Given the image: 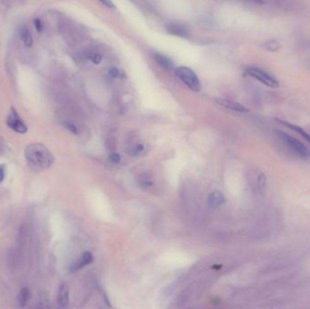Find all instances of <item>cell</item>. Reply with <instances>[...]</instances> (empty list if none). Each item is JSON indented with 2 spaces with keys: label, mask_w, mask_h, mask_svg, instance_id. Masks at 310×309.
Returning a JSON list of instances; mask_svg holds the SVG:
<instances>
[{
  "label": "cell",
  "mask_w": 310,
  "mask_h": 309,
  "mask_svg": "<svg viewBox=\"0 0 310 309\" xmlns=\"http://www.w3.org/2000/svg\"><path fill=\"white\" fill-rule=\"evenodd\" d=\"M154 60L160 68L166 69V70H172L174 66V62L170 60V58H167L166 56L162 54H155Z\"/></svg>",
  "instance_id": "cell-12"
},
{
  "label": "cell",
  "mask_w": 310,
  "mask_h": 309,
  "mask_svg": "<svg viewBox=\"0 0 310 309\" xmlns=\"http://www.w3.org/2000/svg\"><path fill=\"white\" fill-rule=\"evenodd\" d=\"M144 150V146L142 144H136L132 148V154L134 156H139L142 154V152Z\"/></svg>",
  "instance_id": "cell-16"
},
{
  "label": "cell",
  "mask_w": 310,
  "mask_h": 309,
  "mask_svg": "<svg viewBox=\"0 0 310 309\" xmlns=\"http://www.w3.org/2000/svg\"><path fill=\"white\" fill-rule=\"evenodd\" d=\"M276 136L284 144L286 145V148L290 150L293 154H295L296 156L300 157L302 159H310V150L305 144L301 142L300 140L288 136L282 130H276Z\"/></svg>",
  "instance_id": "cell-2"
},
{
  "label": "cell",
  "mask_w": 310,
  "mask_h": 309,
  "mask_svg": "<svg viewBox=\"0 0 310 309\" xmlns=\"http://www.w3.org/2000/svg\"><path fill=\"white\" fill-rule=\"evenodd\" d=\"M58 303L61 308H68L69 304V286L66 283L59 288Z\"/></svg>",
  "instance_id": "cell-9"
},
{
  "label": "cell",
  "mask_w": 310,
  "mask_h": 309,
  "mask_svg": "<svg viewBox=\"0 0 310 309\" xmlns=\"http://www.w3.org/2000/svg\"><path fill=\"white\" fill-rule=\"evenodd\" d=\"M246 72L248 76L256 79L257 81L262 82L266 86L272 88V89H278L280 87V82L276 78L262 68L250 66V68H247Z\"/></svg>",
  "instance_id": "cell-4"
},
{
  "label": "cell",
  "mask_w": 310,
  "mask_h": 309,
  "mask_svg": "<svg viewBox=\"0 0 310 309\" xmlns=\"http://www.w3.org/2000/svg\"></svg>",
  "instance_id": "cell-26"
},
{
  "label": "cell",
  "mask_w": 310,
  "mask_h": 309,
  "mask_svg": "<svg viewBox=\"0 0 310 309\" xmlns=\"http://www.w3.org/2000/svg\"><path fill=\"white\" fill-rule=\"evenodd\" d=\"M64 126H66V128L70 130L71 132H73L74 134H78V129L76 128V126H74V124H72L71 122L64 121Z\"/></svg>",
  "instance_id": "cell-17"
},
{
  "label": "cell",
  "mask_w": 310,
  "mask_h": 309,
  "mask_svg": "<svg viewBox=\"0 0 310 309\" xmlns=\"http://www.w3.org/2000/svg\"><path fill=\"white\" fill-rule=\"evenodd\" d=\"M34 26H36V30L40 32L41 30H42V23H41V21L38 18H36V20H34Z\"/></svg>",
  "instance_id": "cell-24"
},
{
  "label": "cell",
  "mask_w": 310,
  "mask_h": 309,
  "mask_svg": "<svg viewBox=\"0 0 310 309\" xmlns=\"http://www.w3.org/2000/svg\"><path fill=\"white\" fill-rule=\"evenodd\" d=\"M266 176L263 174H260L258 175V188H264L266 186Z\"/></svg>",
  "instance_id": "cell-18"
},
{
  "label": "cell",
  "mask_w": 310,
  "mask_h": 309,
  "mask_svg": "<svg viewBox=\"0 0 310 309\" xmlns=\"http://www.w3.org/2000/svg\"><path fill=\"white\" fill-rule=\"evenodd\" d=\"M308 46H310V44H308Z\"/></svg>",
  "instance_id": "cell-25"
},
{
  "label": "cell",
  "mask_w": 310,
  "mask_h": 309,
  "mask_svg": "<svg viewBox=\"0 0 310 309\" xmlns=\"http://www.w3.org/2000/svg\"><path fill=\"white\" fill-rule=\"evenodd\" d=\"M30 290L28 288H23L22 290H20L18 295V304L20 308H24L26 306V304H28L30 302Z\"/></svg>",
  "instance_id": "cell-14"
},
{
  "label": "cell",
  "mask_w": 310,
  "mask_h": 309,
  "mask_svg": "<svg viewBox=\"0 0 310 309\" xmlns=\"http://www.w3.org/2000/svg\"><path fill=\"white\" fill-rule=\"evenodd\" d=\"M6 126H8V128L12 130H14L18 134H26V132L28 130V126L24 124V121L22 120V118L20 117L18 112H16L14 107H12L10 109V114L6 117Z\"/></svg>",
  "instance_id": "cell-5"
},
{
  "label": "cell",
  "mask_w": 310,
  "mask_h": 309,
  "mask_svg": "<svg viewBox=\"0 0 310 309\" xmlns=\"http://www.w3.org/2000/svg\"><path fill=\"white\" fill-rule=\"evenodd\" d=\"M262 48L265 49L266 51L268 52H278L281 48V44L278 43V41L272 39V40H268L266 42L262 44Z\"/></svg>",
  "instance_id": "cell-15"
},
{
  "label": "cell",
  "mask_w": 310,
  "mask_h": 309,
  "mask_svg": "<svg viewBox=\"0 0 310 309\" xmlns=\"http://www.w3.org/2000/svg\"><path fill=\"white\" fill-rule=\"evenodd\" d=\"M216 102L220 106L225 107V108H228L232 111L238 112H250L247 107L244 106L243 104L238 102L230 100V99L218 98V99H216Z\"/></svg>",
  "instance_id": "cell-7"
},
{
  "label": "cell",
  "mask_w": 310,
  "mask_h": 309,
  "mask_svg": "<svg viewBox=\"0 0 310 309\" xmlns=\"http://www.w3.org/2000/svg\"><path fill=\"white\" fill-rule=\"evenodd\" d=\"M208 202L210 207L215 208L222 205L223 203L225 202V197L222 192L214 190L208 196Z\"/></svg>",
  "instance_id": "cell-10"
},
{
  "label": "cell",
  "mask_w": 310,
  "mask_h": 309,
  "mask_svg": "<svg viewBox=\"0 0 310 309\" xmlns=\"http://www.w3.org/2000/svg\"><path fill=\"white\" fill-rule=\"evenodd\" d=\"M108 74H109V76L112 78H120V71L116 68H110L109 69V71H108Z\"/></svg>",
  "instance_id": "cell-20"
},
{
  "label": "cell",
  "mask_w": 310,
  "mask_h": 309,
  "mask_svg": "<svg viewBox=\"0 0 310 309\" xmlns=\"http://www.w3.org/2000/svg\"><path fill=\"white\" fill-rule=\"evenodd\" d=\"M20 36L26 48H30L33 44V36L30 29L28 28L26 26L20 28Z\"/></svg>",
  "instance_id": "cell-13"
},
{
  "label": "cell",
  "mask_w": 310,
  "mask_h": 309,
  "mask_svg": "<svg viewBox=\"0 0 310 309\" xmlns=\"http://www.w3.org/2000/svg\"><path fill=\"white\" fill-rule=\"evenodd\" d=\"M167 30L170 34L179 38H188L190 36L189 28L184 24L174 22L168 24Z\"/></svg>",
  "instance_id": "cell-8"
},
{
  "label": "cell",
  "mask_w": 310,
  "mask_h": 309,
  "mask_svg": "<svg viewBox=\"0 0 310 309\" xmlns=\"http://www.w3.org/2000/svg\"><path fill=\"white\" fill-rule=\"evenodd\" d=\"M110 162H111L112 164H119L120 162V160H121V156L118 154H112L110 155Z\"/></svg>",
  "instance_id": "cell-19"
},
{
  "label": "cell",
  "mask_w": 310,
  "mask_h": 309,
  "mask_svg": "<svg viewBox=\"0 0 310 309\" xmlns=\"http://www.w3.org/2000/svg\"><path fill=\"white\" fill-rule=\"evenodd\" d=\"M24 159L34 172H43L49 169L54 162L51 152L41 144H31L24 149Z\"/></svg>",
  "instance_id": "cell-1"
},
{
  "label": "cell",
  "mask_w": 310,
  "mask_h": 309,
  "mask_svg": "<svg viewBox=\"0 0 310 309\" xmlns=\"http://www.w3.org/2000/svg\"><path fill=\"white\" fill-rule=\"evenodd\" d=\"M102 56L99 54H94L92 56V63L94 64H99L102 62Z\"/></svg>",
  "instance_id": "cell-23"
},
{
  "label": "cell",
  "mask_w": 310,
  "mask_h": 309,
  "mask_svg": "<svg viewBox=\"0 0 310 309\" xmlns=\"http://www.w3.org/2000/svg\"><path fill=\"white\" fill-rule=\"evenodd\" d=\"M102 5L106 6L109 8H116V5L114 3L112 2V0H99Z\"/></svg>",
  "instance_id": "cell-22"
},
{
  "label": "cell",
  "mask_w": 310,
  "mask_h": 309,
  "mask_svg": "<svg viewBox=\"0 0 310 309\" xmlns=\"http://www.w3.org/2000/svg\"><path fill=\"white\" fill-rule=\"evenodd\" d=\"M92 260H94V256H92V254L90 252H84V253H82L78 260L74 261V263L70 265L69 271L71 273L76 272V271L81 270L82 268H84V266H88L89 264H91Z\"/></svg>",
  "instance_id": "cell-6"
},
{
  "label": "cell",
  "mask_w": 310,
  "mask_h": 309,
  "mask_svg": "<svg viewBox=\"0 0 310 309\" xmlns=\"http://www.w3.org/2000/svg\"><path fill=\"white\" fill-rule=\"evenodd\" d=\"M276 121L278 122L280 124H281L282 126H286V127H288L290 129H291V130H294L296 134H298L300 136H302L305 140H308L310 144V134H308L303 128H301L300 126H296V124H290V122L282 121V120H280V119H276Z\"/></svg>",
  "instance_id": "cell-11"
},
{
  "label": "cell",
  "mask_w": 310,
  "mask_h": 309,
  "mask_svg": "<svg viewBox=\"0 0 310 309\" xmlns=\"http://www.w3.org/2000/svg\"><path fill=\"white\" fill-rule=\"evenodd\" d=\"M6 170V165L0 164V184L3 182V180H5Z\"/></svg>",
  "instance_id": "cell-21"
},
{
  "label": "cell",
  "mask_w": 310,
  "mask_h": 309,
  "mask_svg": "<svg viewBox=\"0 0 310 309\" xmlns=\"http://www.w3.org/2000/svg\"><path fill=\"white\" fill-rule=\"evenodd\" d=\"M175 74L177 78L189 87L190 90H192L194 92L200 91L202 84L194 70H192L190 68H187V66H180L176 69Z\"/></svg>",
  "instance_id": "cell-3"
}]
</instances>
